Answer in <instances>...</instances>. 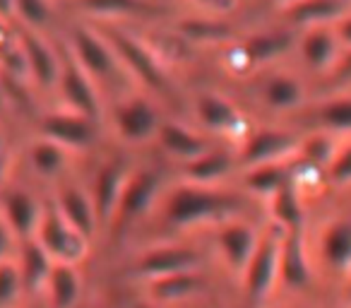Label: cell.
<instances>
[{"mask_svg":"<svg viewBox=\"0 0 351 308\" xmlns=\"http://www.w3.org/2000/svg\"><path fill=\"white\" fill-rule=\"evenodd\" d=\"M239 207V196L231 191L226 193L221 188L183 181L166 196L164 217L176 229H193L200 224H221L226 220H234Z\"/></svg>","mask_w":351,"mask_h":308,"instance_id":"1","label":"cell"},{"mask_svg":"<svg viewBox=\"0 0 351 308\" xmlns=\"http://www.w3.org/2000/svg\"><path fill=\"white\" fill-rule=\"evenodd\" d=\"M101 32L108 39V44L113 46L128 75H135L137 82L154 89V92H164L169 87V73H166L164 60L145 39L118 25H106Z\"/></svg>","mask_w":351,"mask_h":308,"instance_id":"2","label":"cell"},{"mask_svg":"<svg viewBox=\"0 0 351 308\" xmlns=\"http://www.w3.org/2000/svg\"><path fill=\"white\" fill-rule=\"evenodd\" d=\"M68 54L75 63L97 82L111 80L118 70H123L113 46L104 36L101 29H94L89 25H75L68 34Z\"/></svg>","mask_w":351,"mask_h":308,"instance_id":"3","label":"cell"},{"mask_svg":"<svg viewBox=\"0 0 351 308\" xmlns=\"http://www.w3.org/2000/svg\"><path fill=\"white\" fill-rule=\"evenodd\" d=\"M279 248H282V229L272 226L260 236L258 248H255L248 268L241 274L245 296L253 306L269 298L272 289L279 284Z\"/></svg>","mask_w":351,"mask_h":308,"instance_id":"4","label":"cell"},{"mask_svg":"<svg viewBox=\"0 0 351 308\" xmlns=\"http://www.w3.org/2000/svg\"><path fill=\"white\" fill-rule=\"evenodd\" d=\"M34 239L53 258V263L77 265L87 258L89 239L63 220V215L56 210L53 202L44 210V217H41V224L36 229Z\"/></svg>","mask_w":351,"mask_h":308,"instance_id":"5","label":"cell"},{"mask_svg":"<svg viewBox=\"0 0 351 308\" xmlns=\"http://www.w3.org/2000/svg\"><path fill=\"white\" fill-rule=\"evenodd\" d=\"M298 147H301V140L293 132L282 130V128H255L245 132L236 154H239L241 167L253 169L263 164L289 162L298 154Z\"/></svg>","mask_w":351,"mask_h":308,"instance_id":"6","label":"cell"},{"mask_svg":"<svg viewBox=\"0 0 351 308\" xmlns=\"http://www.w3.org/2000/svg\"><path fill=\"white\" fill-rule=\"evenodd\" d=\"M202 263L200 253L193 246L183 244H161L142 250L130 265V277L154 282L161 277H171L178 272H193Z\"/></svg>","mask_w":351,"mask_h":308,"instance_id":"7","label":"cell"},{"mask_svg":"<svg viewBox=\"0 0 351 308\" xmlns=\"http://www.w3.org/2000/svg\"><path fill=\"white\" fill-rule=\"evenodd\" d=\"M58 94L63 108L75 111L80 116H87L92 121L101 118V92H99V82L89 78L70 54L63 56V65H60V78H58Z\"/></svg>","mask_w":351,"mask_h":308,"instance_id":"8","label":"cell"},{"mask_svg":"<svg viewBox=\"0 0 351 308\" xmlns=\"http://www.w3.org/2000/svg\"><path fill=\"white\" fill-rule=\"evenodd\" d=\"M161 188H164V178L156 169H137L128 176V183L123 188L121 202H118L116 217H113L111 226L113 229H125V226L135 224L137 220L147 215L159 200Z\"/></svg>","mask_w":351,"mask_h":308,"instance_id":"9","label":"cell"},{"mask_svg":"<svg viewBox=\"0 0 351 308\" xmlns=\"http://www.w3.org/2000/svg\"><path fill=\"white\" fill-rule=\"evenodd\" d=\"M161 116L152 102L145 97H125L113 108V126L121 140L130 145L156 140V132L161 128Z\"/></svg>","mask_w":351,"mask_h":308,"instance_id":"10","label":"cell"},{"mask_svg":"<svg viewBox=\"0 0 351 308\" xmlns=\"http://www.w3.org/2000/svg\"><path fill=\"white\" fill-rule=\"evenodd\" d=\"M39 130L44 137L58 142L68 152L89 150L99 137L97 121H92L87 116H80L75 111H68V108L46 113L39 123Z\"/></svg>","mask_w":351,"mask_h":308,"instance_id":"11","label":"cell"},{"mask_svg":"<svg viewBox=\"0 0 351 308\" xmlns=\"http://www.w3.org/2000/svg\"><path fill=\"white\" fill-rule=\"evenodd\" d=\"M260 236L263 234H258V229L253 224H248V222L236 220V217L234 220H226L221 224H217V253L221 255L226 268H231V272H236L241 277L243 270L248 268L255 248H258Z\"/></svg>","mask_w":351,"mask_h":308,"instance_id":"12","label":"cell"},{"mask_svg":"<svg viewBox=\"0 0 351 308\" xmlns=\"http://www.w3.org/2000/svg\"><path fill=\"white\" fill-rule=\"evenodd\" d=\"M195 118L207 132L221 137H241L243 140L248 128H245V118L239 111L231 99L217 92H202L195 97Z\"/></svg>","mask_w":351,"mask_h":308,"instance_id":"13","label":"cell"},{"mask_svg":"<svg viewBox=\"0 0 351 308\" xmlns=\"http://www.w3.org/2000/svg\"><path fill=\"white\" fill-rule=\"evenodd\" d=\"M17 41L22 46V54L27 60V70H29V80L41 89H56L60 78V65H63V56L41 36V32L22 29L17 32Z\"/></svg>","mask_w":351,"mask_h":308,"instance_id":"14","label":"cell"},{"mask_svg":"<svg viewBox=\"0 0 351 308\" xmlns=\"http://www.w3.org/2000/svg\"><path fill=\"white\" fill-rule=\"evenodd\" d=\"M46 207L25 188H0V215L15 234L17 244L36 236Z\"/></svg>","mask_w":351,"mask_h":308,"instance_id":"15","label":"cell"},{"mask_svg":"<svg viewBox=\"0 0 351 308\" xmlns=\"http://www.w3.org/2000/svg\"><path fill=\"white\" fill-rule=\"evenodd\" d=\"M128 176H130V171L121 162H106L104 167H99V171L92 178V186L87 188L92 196L94 210H97L99 226H104V229H108L113 217H116Z\"/></svg>","mask_w":351,"mask_h":308,"instance_id":"16","label":"cell"},{"mask_svg":"<svg viewBox=\"0 0 351 308\" xmlns=\"http://www.w3.org/2000/svg\"><path fill=\"white\" fill-rule=\"evenodd\" d=\"M313 282L311 255L303 231H282L279 248V284L289 289H306Z\"/></svg>","mask_w":351,"mask_h":308,"instance_id":"17","label":"cell"},{"mask_svg":"<svg viewBox=\"0 0 351 308\" xmlns=\"http://www.w3.org/2000/svg\"><path fill=\"white\" fill-rule=\"evenodd\" d=\"M156 142H159L161 150L169 154L171 159L186 167L188 162L197 159L200 154H205L212 147V142L202 135L200 130L186 126L181 121H164L156 132Z\"/></svg>","mask_w":351,"mask_h":308,"instance_id":"18","label":"cell"},{"mask_svg":"<svg viewBox=\"0 0 351 308\" xmlns=\"http://www.w3.org/2000/svg\"><path fill=\"white\" fill-rule=\"evenodd\" d=\"M239 167V154L226 147H215L212 145L205 154H200L197 159L188 162L183 169V181L195 183V186H210L217 188L234 169Z\"/></svg>","mask_w":351,"mask_h":308,"instance_id":"19","label":"cell"},{"mask_svg":"<svg viewBox=\"0 0 351 308\" xmlns=\"http://www.w3.org/2000/svg\"><path fill=\"white\" fill-rule=\"evenodd\" d=\"M53 205H56V210L63 215V220L68 222V224H73L75 229L87 236V239H92V236L97 234V229H101V226H99L97 210H94L92 196H89L87 188L75 186V183L63 186L58 191V196H56Z\"/></svg>","mask_w":351,"mask_h":308,"instance_id":"20","label":"cell"},{"mask_svg":"<svg viewBox=\"0 0 351 308\" xmlns=\"http://www.w3.org/2000/svg\"><path fill=\"white\" fill-rule=\"evenodd\" d=\"M293 39L287 32H263V34H250L234 49L236 65L239 68H260L269 60L284 56L291 49Z\"/></svg>","mask_w":351,"mask_h":308,"instance_id":"21","label":"cell"},{"mask_svg":"<svg viewBox=\"0 0 351 308\" xmlns=\"http://www.w3.org/2000/svg\"><path fill=\"white\" fill-rule=\"evenodd\" d=\"M317 250H320L322 263L330 270L341 274L351 272V220L339 217L330 220L320 229L317 239Z\"/></svg>","mask_w":351,"mask_h":308,"instance_id":"22","label":"cell"},{"mask_svg":"<svg viewBox=\"0 0 351 308\" xmlns=\"http://www.w3.org/2000/svg\"><path fill=\"white\" fill-rule=\"evenodd\" d=\"M70 5L87 17L113 25L118 20H140L159 12V8L147 0H70Z\"/></svg>","mask_w":351,"mask_h":308,"instance_id":"23","label":"cell"},{"mask_svg":"<svg viewBox=\"0 0 351 308\" xmlns=\"http://www.w3.org/2000/svg\"><path fill=\"white\" fill-rule=\"evenodd\" d=\"M341 56V44L335 27H315L306 29L301 39V58L311 70H330Z\"/></svg>","mask_w":351,"mask_h":308,"instance_id":"24","label":"cell"},{"mask_svg":"<svg viewBox=\"0 0 351 308\" xmlns=\"http://www.w3.org/2000/svg\"><path fill=\"white\" fill-rule=\"evenodd\" d=\"M346 12H351V5L341 3V0H298L287 8L289 20L298 27H306V29L335 27Z\"/></svg>","mask_w":351,"mask_h":308,"instance_id":"25","label":"cell"},{"mask_svg":"<svg viewBox=\"0 0 351 308\" xmlns=\"http://www.w3.org/2000/svg\"><path fill=\"white\" fill-rule=\"evenodd\" d=\"M70 154H73V152H68L65 147H60L58 142L49 140V137H44V135L32 140L29 147H27V162H29L32 171H34L36 176L46 178V181L63 176V174L68 171Z\"/></svg>","mask_w":351,"mask_h":308,"instance_id":"26","label":"cell"},{"mask_svg":"<svg viewBox=\"0 0 351 308\" xmlns=\"http://www.w3.org/2000/svg\"><path fill=\"white\" fill-rule=\"evenodd\" d=\"M41 292L46 294L51 308H77L82 296V279H80L77 265L56 263Z\"/></svg>","mask_w":351,"mask_h":308,"instance_id":"27","label":"cell"},{"mask_svg":"<svg viewBox=\"0 0 351 308\" xmlns=\"http://www.w3.org/2000/svg\"><path fill=\"white\" fill-rule=\"evenodd\" d=\"M269 210H272L274 226L282 231H303L306 224V207H303L301 188L293 181H289L282 191H277L269 198Z\"/></svg>","mask_w":351,"mask_h":308,"instance_id":"28","label":"cell"},{"mask_svg":"<svg viewBox=\"0 0 351 308\" xmlns=\"http://www.w3.org/2000/svg\"><path fill=\"white\" fill-rule=\"evenodd\" d=\"M20 250H17V268H20L22 282H25V289L29 292H36V289H44L46 279H49L51 270H53V258L46 253L39 246L36 239L22 241Z\"/></svg>","mask_w":351,"mask_h":308,"instance_id":"29","label":"cell"},{"mask_svg":"<svg viewBox=\"0 0 351 308\" xmlns=\"http://www.w3.org/2000/svg\"><path fill=\"white\" fill-rule=\"evenodd\" d=\"M296 174L291 171L289 162H277V164H263V167L245 169V188H248L253 196L260 198H272L277 191H282L289 181H293Z\"/></svg>","mask_w":351,"mask_h":308,"instance_id":"30","label":"cell"},{"mask_svg":"<svg viewBox=\"0 0 351 308\" xmlns=\"http://www.w3.org/2000/svg\"><path fill=\"white\" fill-rule=\"evenodd\" d=\"M202 274L197 270L193 272H178L171 277H161L149 282V294L154 303H173L193 296L202 289Z\"/></svg>","mask_w":351,"mask_h":308,"instance_id":"31","label":"cell"},{"mask_svg":"<svg viewBox=\"0 0 351 308\" xmlns=\"http://www.w3.org/2000/svg\"><path fill=\"white\" fill-rule=\"evenodd\" d=\"M306 89L293 75H274L263 84V102L274 111H291L301 106Z\"/></svg>","mask_w":351,"mask_h":308,"instance_id":"32","label":"cell"},{"mask_svg":"<svg viewBox=\"0 0 351 308\" xmlns=\"http://www.w3.org/2000/svg\"><path fill=\"white\" fill-rule=\"evenodd\" d=\"M337 142H335V135L330 132H320V135H313L308 140L301 142L298 147V157L313 169H322L325 171L330 167V162L335 159V152H337Z\"/></svg>","mask_w":351,"mask_h":308,"instance_id":"33","label":"cell"},{"mask_svg":"<svg viewBox=\"0 0 351 308\" xmlns=\"http://www.w3.org/2000/svg\"><path fill=\"white\" fill-rule=\"evenodd\" d=\"M53 5L51 0H15V20L22 29L41 32L51 25Z\"/></svg>","mask_w":351,"mask_h":308,"instance_id":"34","label":"cell"},{"mask_svg":"<svg viewBox=\"0 0 351 308\" xmlns=\"http://www.w3.org/2000/svg\"><path fill=\"white\" fill-rule=\"evenodd\" d=\"M317 123L330 135L351 132V99H330L317 111Z\"/></svg>","mask_w":351,"mask_h":308,"instance_id":"35","label":"cell"},{"mask_svg":"<svg viewBox=\"0 0 351 308\" xmlns=\"http://www.w3.org/2000/svg\"><path fill=\"white\" fill-rule=\"evenodd\" d=\"M181 34L191 41H219L229 39V27L217 17H207V20H183L181 22Z\"/></svg>","mask_w":351,"mask_h":308,"instance_id":"36","label":"cell"},{"mask_svg":"<svg viewBox=\"0 0 351 308\" xmlns=\"http://www.w3.org/2000/svg\"><path fill=\"white\" fill-rule=\"evenodd\" d=\"M25 282L15 260H0V308H12L20 298Z\"/></svg>","mask_w":351,"mask_h":308,"instance_id":"37","label":"cell"},{"mask_svg":"<svg viewBox=\"0 0 351 308\" xmlns=\"http://www.w3.org/2000/svg\"><path fill=\"white\" fill-rule=\"evenodd\" d=\"M325 176L332 186H351V140L337 147L335 159L325 169Z\"/></svg>","mask_w":351,"mask_h":308,"instance_id":"38","label":"cell"},{"mask_svg":"<svg viewBox=\"0 0 351 308\" xmlns=\"http://www.w3.org/2000/svg\"><path fill=\"white\" fill-rule=\"evenodd\" d=\"M191 3L197 8H202V10H207L210 15L221 17V15H229V12L234 10L239 0H191Z\"/></svg>","mask_w":351,"mask_h":308,"instance_id":"39","label":"cell"},{"mask_svg":"<svg viewBox=\"0 0 351 308\" xmlns=\"http://www.w3.org/2000/svg\"><path fill=\"white\" fill-rule=\"evenodd\" d=\"M12 246H17V239L10 231V226H8L5 217L0 215V260H10L8 255H10Z\"/></svg>","mask_w":351,"mask_h":308,"instance_id":"40","label":"cell"},{"mask_svg":"<svg viewBox=\"0 0 351 308\" xmlns=\"http://www.w3.org/2000/svg\"><path fill=\"white\" fill-rule=\"evenodd\" d=\"M335 34H337V39H339V44L344 46V49H351V12H346V15L337 22Z\"/></svg>","mask_w":351,"mask_h":308,"instance_id":"41","label":"cell"},{"mask_svg":"<svg viewBox=\"0 0 351 308\" xmlns=\"http://www.w3.org/2000/svg\"><path fill=\"white\" fill-rule=\"evenodd\" d=\"M335 75L341 82H349L351 80V49H344V54L339 56V60L335 65Z\"/></svg>","mask_w":351,"mask_h":308,"instance_id":"42","label":"cell"},{"mask_svg":"<svg viewBox=\"0 0 351 308\" xmlns=\"http://www.w3.org/2000/svg\"><path fill=\"white\" fill-rule=\"evenodd\" d=\"M10 164H12L10 150H8V142L3 140V135H0V186L5 183L8 171H10Z\"/></svg>","mask_w":351,"mask_h":308,"instance_id":"43","label":"cell"},{"mask_svg":"<svg viewBox=\"0 0 351 308\" xmlns=\"http://www.w3.org/2000/svg\"><path fill=\"white\" fill-rule=\"evenodd\" d=\"M15 20V0H0V22Z\"/></svg>","mask_w":351,"mask_h":308,"instance_id":"44","label":"cell"},{"mask_svg":"<svg viewBox=\"0 0 351 308\" xmlns=\"http://www.w3.org/2000/svg\"><path fill=\"white\" fill-rule=\"evenodd\" d=\"M130 308H159V303H154V301H140V303H132Z\"/></svg>","mask_w":351,"mask_h":308,"instance_id":"45","label":"cell"},{"mask_svg":"<svg viewBox=\"0 0 351 308\" xmlns=\"http://www.w3.org/2000/svg\"><path fill=\"white\" fill-rule=\"evenodd\" d=\"M5 104V84H3V73H0V106Z\"/></svg>","mask_w":351,"mask_h":308,"instance_id":"46","label":"cell"},{"mask_svg":"<svg viewBox=\"0 0 351 308\" xmlns=\"http://www.w3.org/2000/svg\"><path fill=\"white\" fill-rule=\"evenodd\" d=\"M346 298L351 301V272L346 274Z\"/></svg>","mask_w":351,"mask_h":308,"instance_id":"47","label":"cell"},{"mask_svg":"<svg viewBox=\"0 0 351 308\" xmlns=\"http://www.w3.org/2000/svg\"><path fill=\"white\" fill-rule=\"evenodd\" d=\"M279 3H284V5L289 8V5H293V3H298V0H279Z\"/></svg>","mask_w":351,"mask_h":308,"instance_id":"48","label":"cell"},{"mask_svg":"<svg viewBox=\"0 0 351 308\" xmlns=\"http://www.w3.org/2000/svg\"><path fill=\"white\" fill-rule=\"evenodd\" d=\"M341 3H349V5H351V0H341Z\"/></svg>","mask_w":351,"mask_h":308,"instance_id":"49","label":"cell"},{"mask_svg":"<svg viewBox=\"0 0 351 308\" xmlns=\"http://www.w3.org/2000/svg\"><path fill=\"white\" fill-rule=\"evenodd\" d=\"M27 308H36V306H27Z\"/></svg>","mask_w":351,"mask_h":308,"instance_id":"50","label":"cell"},{"mask_svg":"<svg viewBox=\"0 0 351 308\" xmlns=\"http://www.w3.org/2000/svg\"><path fill=\"white\" fill-rule=\"evenodd\" d=\"M287 308H296V306H287Z\"/></svg>","mask_w":351,"mask_h":308,"instance_id":"51","label":"cell"},{"mask_svg":"<svg viewBox=\"0 0 351 308\" xmlns=\"http://www.w3.org/2000/svg\"><path fill=\"white\" fill-rule=\"evenodd\" d=\"M77 308H84V306H77Z\"/></svg>","mask_w":351,"mask_h":308,"instance_id":"52","label":"cell"}]
</instances>
